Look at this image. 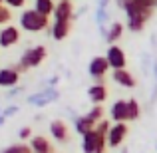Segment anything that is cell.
<instances>
[{"instance_id": "cb8c5ba5", "label": "cell", "mask_w": 157, "mask_h": 153, "mask_svg": "<svg viewBox=\"0 0 157 153\" xmlns=\"http://www.w3.org/2000/svg\"><path fill=\"white\" fill-rule=\"evenodd\" d=\"M109 127H111V123L107 121V119H104V121H100V123L96 125V131H98V133H101V135H105V137H107V131H109Z\"/></svg>"}, {"instance_id": "2e32d148", "label": "cell", "mask_w": 157, "mask_h": 153, "mask_svg": "<svg viewBox=\"0 0 157 153\" xmlns=\"http://www.w3.org/2000/svg\"><path fill=\"white\" fill-rule=\"evenodd\" d=\"M18 80H20V74L16 72L12 66L0 70V86H2V88H14V86L18 84Z\"/></svg>"}, {"instance_id": "e0dca14e", "label": "cell", "mask_w": 157, "mask_h": 153, "mask_svg": "<svg viewBox=\"0 0 157 153\" xmlns=\"http://www.w3.org/2000/svg\"><path fill=\"white\" fill-rule=\"evenodd\" d=\"M123 30H125V26H123L121 22H117V20H113V22L109 24V28H107V32H105L107 44H109V46H115L117 40L123 36Z\"/></svg>"}, {"instance_id": "44dd1931", "label": "cell", "mask_w": 157, "mask_h": 153, "mask_svg": "<svg viewBox=\"0 0 157 153\" xmlns=\"http://www.w3.org/2000/svg\"><path fill=\"white\" fill-rule=\"evenodd\" d=\"M104 113H105V109H104V105H94L92 109H90V113H88V117L92 119L94 123H100V121H104Z\"/></svg>"}, {"instance_id": "83f0119b", "label": "cell", "mask_w": 157, "mask_h": 153, "mask_svg": "<svg viewBox=\"0 0 157 153\" xmlns=\"http://www.w3.org/2000/svg\"><path fill=\"white\" fill-rule=\"evenodd\" d=\"M121 153H127V149H123V151H121Z\"/></svg>"}, {"instance_id": "52a82bcc", "label": "cell", "mask_w": 157, "mask_h": 153, "mask_svg": "<svg viewBox=\"0 0 157 153\" xmlns=\"http://www.w3.org/2000/svg\"><path fill=\"white\" fill-rule=\"evenodd\" d=\"M105 60H107V64H109V70H113V72L115 70H125V66H127V56L117 44L107 48Z\"/></svg>"}, {"instance_id": "9a60e30c", "label": "cell", "mask_w": 157, "mask_h": 153, "mask_svg": "<svg viewBox=\"0 0 157 153\" xmlns=\"http://www.w3.org/2000/svg\"><path fill=\"white\" fill-rule=\"evenodd\" d=\"M88 98L92 100L94 105H101L107 100V88L105 84H94L92 88L88 90Z\"/></svg>"}, {"instance_id": "7a4b0ae2", "label": "cell", "mask_w": 157, "mask_h": 153, "mask_svg": "<svg viewBox=\"0 0 157 153\" xmlns=\"http://www.w3.org/2000/svg\"><path fill=\"white\" fill-rule=\"evenodd\" d=\"M18 22H20V28H22V30L32 32V34H36V32H42V30H46V28H50V18L38 14L34 8H26V10L20 14Z\"/></svg>"}, {"instance_id": "277c9868", "label": "cell", "mask_w": 157, "mask_h": 153, "mask_svg": "<svg viewBox=\"0 0 157 153\" xmlns=\"http://www.w3.org/2000/svg\"><path fill=\"white\" fill-rule=\"evenodd\" d=\"M46 56H48V52H46V48H44V46L28 48V50L22 54V58H20V66H22L24 70L38 68V66L46 60Z\"/></svg>"}, {"instance_id": "4fadbf2b", "label": "cell", "mask_w": 157, "mask_h": 153, "mask_svg": "<svg viewBox=\"0 0 157 153\" xmlns=\"http://www.w3.org/2000/svg\"><path fill=\"white\" fill-rule=\"evenodd\" d=\"M70 26H72V24H70L68 20H54L52 26H50L52 38L58 40V42H60V40H66L68 34H70Z\"/></svg>"}, {"instance_id": "7c38bea8", "label": "cell", "mask_w": 157, "mask_h": 153, "mask_svg": "<svg viewBox=\"0 0 157 153\" xmlns=\"http://www.w3.org/2000/svg\"><path fill=\"white\" fill-rule=\"evenodd\" d=\"M113 82L117 86H121V88H135V86H137L135 76L127 68L125 70H115V72H113Z\"/></svg>"}, {"instance_id": "6da1fadb", "label": "cell", "mask_w": 157, "mask_h": 153, "mask_svg": "<svg viewBox=\"0 0 157 153\" xmlns=\"http://www.w3.org/2000/svg\"><path fill=\"white\" fill-rule=\"evenodd\" d=\"M119 6L127 14V28L131 32H141L153 14L155 4L149 0H121Z\"/></svg>"}, {"instance_id": "484cf974", "label": "cell", "mask_w": 157, "mask_h": 153, "mask_svg": "<svg viewBox=\"0 0 157 153\" xmlns=\"http://www.w3.org/2000/svg\"><path fill=\"white\" fill-rule=\"evenodd\" d=\"M24 4H26V0H6L8 8H22Z\"/></svg>"}, {"instance_id": "ac0fdd59", "label": "cell", "mask_w": 157, "mask_h": 153, "mask_svg": "<svg viewBox=\"0 0 157 153\" xmlns=\"http://www.w3.org/2000/svg\"><path fill=\"white\" fill-rule=\"evenodd\" d=\"M96 125H98V123H94L92 119L88 117V115L76 117V123H74V127H76V133H80L82 137H84V135H88L90 131H94V129H96Z\"/></svg>"}, {"instance_id": "603a6c76", "label": "cell", "mask_w": 157, "mask_h": 153, "mask_svg": "<svg viewBox=\"0 0 157 153\" xmlns=\"http://www.w3.org/2000/svg\"><path fill=\"white\" fill-rule=\"evenodd\" d=\"M10 20H12V10L6 6V4H2V6H0V28L8 26Z\"/></svg>"}, {"instance_id": "5bb4252c", "label": "cell", "mask_w": 157, "mask_h": 153, "mask_svg": "<svg viewBox=\"0 0 157 153\" xmlns=\"http://www.w3.org/2000/svg\"><path fill=\"white\" fill-rule=\"evenodd\" d=\"M30 149H32V153H54L50 139L44 137V135H34L30 139Z\"/></svg>"}, {"instance_id": "8992f818", "label": "cell", "mask_w": 157, "mask_h": 153, "mask_svg": "<svg viewBox=\"0 0 157 153\" xmlns=\"http://www.w3.org/2000/svg\"><path fill=\"white\" fill-rule=\"evenodd\" d=\"M127 133H129V125L127 123H111L109 131H107V147H119L123 141H125Z\"/></svg>"}, {"instance_id": "5b68a950", "label": "cell", "mask_w": 157, "mask_h": 153, "mask_svg": "<svg viewBox=\"0 0 157 153\" xmlns=\"http://www.w3.org/2000/svg\"><path fill=\"white\" fill-rule=\"evenodd\" d=\"M107 70H109V64H107L105 56H94L92 60H90L88 72H90V76L96 80V84H105L104 78H105Z\"/></svg>"}, {"instance_id": "d6986e66", "label": "cell", "mask_w": 157, "mask_h": 153, "mask_svg": "<svg viewBox=\"0 0 157 153\" xmlns=\"http://www.w3.org/2000/svg\"><path fill=\"white\" fill-rule=\"evenodd\" d=\"M34 10L38 12V14L50 18V14L54 16V10H56V2H54V0H36L34 2Z\"/></svg>"}, {"instance_id": "d4e9b609", "label": "cell", "mask_w": 157, "mask_h": 153, "mask_svg": "<svg viewBox=\"0 0 157 153\" xmlns=\"http://www.w3.org/2000/svg\"><path fill=\"white\" fill-rule=\"evenodd\" d=\"M18 137L26 141V139H32V137H34V135H32V129H30V127H22V129L18 131Z\"/></svg>"}, {"instance_id": "30bf717a", "label": "cell", "mask_w": 157, "mask_h": 153, "mask_svg": "<svg viewBox=\"0 0 157 153\" xmlns=\"http://www.w3.org/2000/svg\"><path fill=\"white\" fill-rule=\"evenodd\" d=\"M72 18H76V16H74V4L70 2V0H60V2H56L54 20H68V22H72Z\"/></svg>"}, {"instance_id": "8fae6325", "label": "cell", "mask_w": 157, "mask_h": 153, "mask_svg": "<svg viewBox=\"0 0 157 153\" xmlns=\"http://www.w3.org/2000/svg\"><path fill=\"white\" fill-rule=\"evenodd\" d=\"M109 117L113 123H127V101L117 100L109 109Z\"/></svg>"}, {"instance_id": "9c48e42d", "label": "cell", "mask_w": 157, "mask_h": 153, "mask_svg": "<svg viewBox=\"0 0 157 153\" xmlns=\"http://www.w3.org/2000/svg\"><path fill=\"white\" fill-rule=\"evenodd\" d=\"M50 135L56 139L58 143H66L70 139V129H68V123L62 121V119H54L50 123Z\"/></svg>"}, {"instance_id": "4316f807", "label": "cell", "mask_w": 157, "mask_h": 153, "mask_svg": "<svg viewBox=\"0 0 157 153\" xmlns=\"http://www.w3.org/2000/svg\"><path fill=\"white\" fill-rule=\"evenodd\" d=\"M14 111H16V107H8V109H6V115H12Z\"/></svg>"}, {"instance_id": "3957f363", "label": "cell", "mask_w": 157, "mask_h": 153, "mask_svg": "<svg viewBox=\"0 0 157 153\" xmlns=\"http://www.w3.org/2000/svg\"><path fill=\"white\" fill-rule=\"evenodd\" d=\"M105 147H107L105 135L98 133L96 129L82 137V151L84 153H105Z\"/></svg>"}, {"instance_id": "ba28073f", "label": "cell", "mask_w": 157, "mask_h": 153, "mask_svg": "<svg viewBox=\"0 0 157 153\" xmlns=\"http://www.w3.org/2000/svg\"><path fill=\"white\" fill-rule=\"evenodd\" d=\"M20 42V28L18 26H2L0 28V48H12Z\"/></svg>"}, {"instance_id": "7402d4cb", "label": "cell", "mask_w": 157, "mask_h": 153, "mask_svg": "<svg viewBox=\"0 0 157 153\" xmlns=\"http://www.w3.org/2000/svg\"><path fill=\"white\" fill-rule=\"evenodd\" d=\"M0 153H32V149H30V145H26V143H16V145L4 147Z\"/></svg>"}, {"instance_id": "ffe728a7", "label": "cell", "mask_w": 157, "mask_h": 153, "mask_svg": "<svg viewBox=\"0 0 157 153\" xmlns=\"http://www.w3.org/2000/svg\"><path fill=\"white\" fill-rule=\"evenodd\" d=\"M141 115V105L137 103V100H129L127 101V121H135Z\"/></svg>"}, {"instance_id": "f1b7e54d", "label": "cell", "mask_w": 157, "mask_h": 153, "mask_svg": "<svg viewBox=\"0 0 157 153\" xmlns=\"http://www.w3.org/2000/svg\"><path fill=\"white\" fill-rule=\"evenodd\" d=\"M0 6H2V0H0Z\"/></svg>"}]
</instances>
